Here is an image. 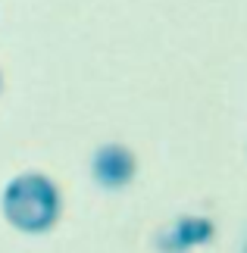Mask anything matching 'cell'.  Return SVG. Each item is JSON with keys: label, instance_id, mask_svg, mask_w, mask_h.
<instances>
[{"label": "cell", "instance_id": "cell-2", "mask_svg": "<svg viewBox=\"0 0 247 253\" xmlns=\"http://www.w3.org/2000/svg\"><path fill=\"white\" fill-rule=\"evenodd\" d=\"M135 172H138L135 153L128 150L125 144H103V147H97L94 157H91V175L106 191L125 188V184L135 178Z\"/></svg>", "mask_w": 247, "mask_h": 253}, {"label": "cell", "instance_id": "cell-1", "mask_svg": "<svg viewBox=\"0 0 247 253\" xmlns=\"http://www.w3.org/2000/svg\"><path fill=\"white\" fill-rule=\"evenodd\" d=\"M3 219L22 235H41L60 219V188L41 172H22L0 194Z\"/></svg>", "mask_w": 247, "mask_h": 253}, {"label": "cell", "instance_id": "cell-3", "mask_svg": "<svg viewBox=\"0 0 247 253\" xmlns=\"http://www.w3.org/2000/svg\"><path fill=\"white\" fill-rule=\"evenodd\" d=\"M216 235V222L210 216H200V212H188V216H179L172 222L169 231L160 235V250L163 253H185L194 250L200 244H210Z\"/></svg>", "mask_w": 247, "mask_h": 253}, {"label": "cell", "instance_id": "cell-4", "mask_svg": "<svg viewBox=\"0 0 247 253\" xmlns=\"http://www.w3.org/2000/svg\"><path fill=\"white\" fill-rule=\"evenodd\" d=\"M244 253H247V244H244Z\"/></svg>", "mask_w": 247, "mask_h": 253}]
</instances>
